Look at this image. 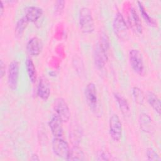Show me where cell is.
<instances>
[{"label": "cell", "mask_w": 161, "mask_h": 161, "mask_svg": "<svg viewBox=\"0 0 161 161\" xmlns=\"http://www.w3.org/2000/svg\"><path fill=\"white\" fill-rule=\"evenodd\" d=\"M79 22L81 31L86 34L92 33L95 29L94 21L91 9L82 7L79 10Z\"/></svg>", "instance_id": "1"}, {"label": "cell", "mask_w": 161, "mask_h": 161, "mask_svg": "<svg viewBox=\"0 0 161 161\" xmlns=\"http://www.w3.org/2000/svg\"><path fill=\"white\" fill-rule=\"evenodd\" d=\"M113 29L115 35L121 40H125L128 37V27L121 13L118 12L113 19Z\"/></svg>", "instance_id": "2"}, {"label": "cell", "mask_w": 161, "mask_h": 161, "mask_svg": "<svg viewBox=\"0 0 161 161\" xmlns=\"http://www.w3.org/2000/svg\"><path fill=\"white\" fill-rule=\"evenodd\" d=\"M129 61L132 69L137 74L142 75L144 74L145 66L142 54L137 49H131L129 52Z\"/></svg>", "instance_id": "3"}, {"label": "cell", "mask_w": 161, "mask_h": 161, "mask_svg": "<svg viewBox=\"0 0 161 161\" xmlns=\"http://www.w3.org/2000/svg\"><path fill=\"white\" fill-rule=\"evenodd\" d=\"M53 109L55 114L62 121L67 122L70 117V111L68 104L62 97H58L54 100Z\"/></svg>", "instance_id": "4"}, {"label": "cell", "mask_w": 161, "mask_h": 161, "mask_svg": "<svg viewBox=\"0 0 161 161\" xmlns=\"http://www.w3.org/2000/svg\"><path fill=\"white\" fill-rule=\"evenodd\" d=\"M122 123L118 114H113L111 116L109 121V133L113 140L119 142L122 137Z\"/></svg>", "instance_id": "5"}, {"label": "cell", "mask_w": 161, "mask_h": 161, "mask_svg": "<svg viewBox=\"0 0 161 161\" xmlns=\"http://www.w3.org/2000/svg\"><path fill=\"white\" fill-rule=\"evenodd\" d=\"M52 150L59 158L68 160L70 149L66 141L62 138L55 137L52 140Z\"/></svg>", "instance_id": "6"}, {"label": "cell", "mask_w": 161, "mask_h": 161, "mask_svg": "<svg viewBox=\"0 0 161 161\" xmlns=\"http://www.w3.org/2000/svg\"><path fill=\"white\" fill-rule=\"evenodd\" d=\"M84 94L89 108L94 112L97 111L98 109V97L96 87L94 83L89 82L87 84Z\"/></svg>", "instance_id": "7"}, {"label": "cell", "mask_w": 161, "mask_h": 161, "mask_svg": "<svg viewBox=\"0 0 161 161\" xmlns=\"http://www.w3.org/2000/svg\"><path fill=\"white\" fill-rule=\"evenodd\" d=\"M19 72V62L14 60L11 62L8 71V82L11 89H16L18 85Z\"/></svg>", "instance_id": "8"}, {"label": "cell", "mask_w": 161, "mask_h": 161, "mask_svg": "<svg viewBox=\"0 0 161 161\" xmlns=\"http://www.w3.org/2000/svg\"><path fill=\"white\" fill-rule=\"evenodd\" d=\"M108 48L102 45L100 43L97 42L96 44L94 52V59L95 65L97 69H101L104 67L108 59Z\"/></svg>", "instance_id": "9"}, {"label": "cell", "mask_w": 161, "mask_h": 161, "mask_svg": "<svg viewBox=\"0 0 161 161\" xmlns=\"http://www.w3.org/2000/svg\"><path fill=\"white\" fill-rule=\"evenodd\" d=\"M50 95V85L45 77H41L37 87V96L42 100L46 101Z\"/></svg>", "instance_id": "10"}, {"label": "cell", "mask_w": 161, "mask_h": 161, "mask_svg": "<svg viewBox=\"0 0 161 161\" xmlns=\"http://www.w3.org/2000/svg\"><path fill=\"white\" fill-rule=\"evenodd\" d=\"M128 21L131 28L135 31L142 33V25L140 17L134 8H131L128 16Z\"/></svg>", "instance_id": "11"}, {"label": "cell", "mask_w": 161, "mask_h": 161, "mask_svg": "<svg viewBox=\"0 0 161 161\" xmlns=\"http://www.w3.org/2000/svg\"><path fill=\"white\" fill-rule=\"evenodd\" d=\"M62 121L55 114L52 117L49 121V126L54 137L62 138L64 135Z\"/></svg>", "instance_id": "12"}, {"label": "cell", "mask_w": 161, "mask_h": 161, "mask_svg": "<svg viewBox=\"0 0 161 161\" xmlns=\"http://www.w3.org/2000/svg\"><path fill=\"white\" fill-rule=\"evenodd\" d=\"M43 11L42 8L35 6H30L26 8L25 10V17L28 21V22H35L38 21L42 16Z\"/></svg>", "instance_id": "13"}, {"label": "cell", "mask_w": 161, "mask_h": 161, "mask_svg": "<svg viewBox=\"0 0 161 161\" xmlns=\"http://www.w3.org/2000/svg\"><path fill=\"white\" fill-rule=\"evenodd\" d=\"M42 42L36 36H34L29 40L26 45V49L30 55L32 56L38 55L42 50Z\"/></svg>", "instance_id": "14"}, {"label": "cell", "mask_w": 161, "mask_h": 161, "mask_svg": "<svg viewBox=\"0 0 161 161\" xmlns=\"http://www.w3.org/2000/svg\"><path fill=\"white\" fill-rule=\"evenodd\" d=\"M113 95L121 113L125 116L128 115L130 113V108L127 100L121 94L118 92H114Z\"/></svg>", "instance_id": "15"}, {"label": "cell", "mask_w": 161, "mask_h": 161, "mask_svg": "<svg viewBox=\"0 0 161 161\" xmlns=\"http://www.w3.org/2000/svg\"><path fill=\"white\" fill-rule=\"evenodd\" d=\"M147 99L150 106L158 114H160V101L157 96L152 91H148L146 96Z\"/></svg>", "instance_id": "16"}, {"label": "cell", "mask_w": 161, "mask_h": 161, "mask_svg": "<svg viewBox=\"0 0 161 161\" xmlns=\"http://www.w3.org/2000/svg\"><path fill=\"white\" fill-rule=\"evenodd\" d=\"M26 69L30 81L35 83L36 80V71L35 64L30 57H27L26 60Z\"/></svg>", "instance_id": "17"}, {"label": "cell", "mask_w": 161, "mask_h": 161, "mask_svg": "<svg viewBox=\"0 0 161 161\" xmlns=\"http://www.w3.org/2000/svg\"><path fill=\"white\" fill-rule=\"evenodd\" d=\"M140 125L142 130L144 131H150L152 130V120L150 117L145 113L140 114Z\"/></svg>", "instance_id": "18"}, {"label": "cell", "mask_w": 161, "mask_h": 161, "mask_svg": "<svg viewBox=\"0 0 161 161\" xmlns=\"http://www.w3.org/2000/svg\"><path fill=\"white\" fill-rule=\"evenodd\" d=\"M84 153L83 151L77 146L73 147L70 152V154L68 158L69 160H84Z\"/></svg>", "instance_id": "19"}, {"label": "cell", "mask_w": 161, "mask_h": 161, "mask_svg": "<svg viewBox=\"0 0 161 161\" xmlns=\"http://www.w3.org/2000/svg\"><path fill=\"white\" fill-rule=\"evenodd\" d=\"M28 23V21L25 16L18 19L15 27V34L16 36H21L23 34L25 30L27 27Z\"/></svg>", "instance_id": "20"}, {"label": "cell", "mask_w": 161, "mask_h": 161, "mask_svg": "<svg viewBox=\"0 0 161 161\" xmlns=\"http://www.w3.org/2000/svg\"><path fill=\"white\" fill-rule=\"evenodd\" d=\"M137 3H138V8H139L140 11L141 13V14H142L143 18L145 19V21L150 26H154V25H155L156 23H155V20L152 17H150V16L148 14V13L145 10V8L143 6V5L142 4V3L141 2H140V1H138Z\"/></svg>", "instance_id": "21"}, {"label": "cell", "mask_w": 161, "mask_h": 161, "mask_svg": "<svg viewBox=\"0 0 161 161\" xmlns=\"http://www.w3.org/2000/svg\"><path fill=\"white\" fill-rule=\"evenodd\" d=\"M132 94L135 101L139 104H142L145 100V96L142 90L138 87H133L132 89Z\"/></svg>", "instance_id": "22"}, {"label": "cell", "mask_w": 161, "mask_h": 161, "mask_svg": "<svg viewBox=\"0 0 161 161\" xmlns=\"http://www.w3.org/2000/svg\"><path fill=\"white\" fill-rule=\"evenodd\" d=\"M147 157L148 160H160L158 154L152 148H148L147 150Z\"/></svg>", "instance_id": "23"}, {"label": "cell", "mask_w": 161, "mask_h": 161, "mask_svg": "<svg viewBox=\"0 0 161 161\" xmlns=\"http://www.w3.org/2000/svg\"><path fill=\"white\" fill-rule=\"evenodd\" d=\"M65 7V1H57L55 2V6H54V10L56 14H60L62 13Z\"/></svg>", "instance_id": "24"}, {"label": "cell", "mask_w": 161, "mask_h": 161, "mask_svg": "<svg viewBox=\"0 0 161 161\" xmlns=\"http://www.w3.org/2000/svg\"><path fill=\"white\" fill-rule=\"evenodd\" d=\"M111 159V155L106 152L101 150L99 151L97 153L96 160H109Z\"/></svg>", "instance_id": "25"}, {"label": "cell", "mask_w": 161, "mask_h": 161, "mask_svg": "<svg viewBox=\"0 0 161 161\" xmlns=\"http://www.w3.org/2000/svg\"><path fill=\"white\" fill-rule=\"evenodd\" d=\"M6 72V66L5 64L3 61V60H1L0 61V77L1 78H3Z\"/></svg>", "instance_id": "26"}, {"label": "cell", "mask_w": 161, "mask_h": 161, "mask_svg": "<svg viewBox=\"0 0 161 161\" xmlns=\"http://www.w3.org/2000/svg\"><path fill=\"white\" fill-rule=\"evenodd\" d=\"M31 160H33V161H35V160H39V157H38V156L36 154L33 153V154L31 155Z\"/></svg>", "instance_id": "27"}, {"label": "cell", "mask_w": 161, "mask_h": 161, "mask_svg": "<svg viewBox=\"0 0 161 161\" xmlns=\"http://www.w3.org/2000/svg\"><path fill=\"white\" fill-rule=\"evenodd\" d=\"M0 12H1V15H3L4 12V4L1 1H0Z\"/></svg>", "instance_id": "28"}]
</instances>
